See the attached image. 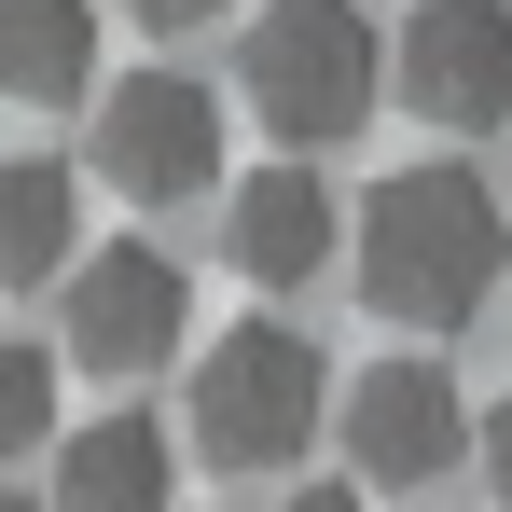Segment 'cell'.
<instances>
[{
    "label": "cell",
    "instance_id": "1",
    "mask_svg": "<svg viewBox=\"0 0 512 512\" xmlns=\"http://www.w3.org/2000/svg\"><path fill=\"white\" fill-rule=\"evenodd\" d=\"M512 277V208L457 153L429 167H388L374 208H360V305H388L402 333H471Z\"/></svg>",
    "mask_w": 512,
    "mask_h": 512
},
{
    "label": "cell",
    "instance_id": "2",
    "mask_svg": "<svg viewBox=\"0 0 512 512\" xmlns=\"http://www.w3.org/2000/svg\"><path fill=\"white\" fill-rule=\"evenodd\" d=\"M236 70H250V111L291 153H333V139H360L388 111V28L360 0H263Z\"/></svg>",
    "mask_w": 512,
    "mask_h": 512
},
{
    "label": "cell",
    "instance_id": "3",
    "mask_svg": "<svg viewBox=\"0 0 512 512\" xmlns=\"http://www.w3.org/2000/svg\"><path fill=\"white\" fill-rule=\"evenodd\" d=\"M333 416V360L291 333V319H236V333L194 360V457L208 471H291Z\"/></svg>",
    "mask_w": 512,
    "mask_h": 512
},
{
    "label": "cell",
    "instance_id": "4",
    "mask_svg": "<svg viewBox=\"0 0 512 512\" xmlns=\"http://www.w3.org/2000/svg\"><path fill=\"white\" fill-rule=\"evenodd\" d=\"M388 97L443 139L512 125V0H416L388 28Z\"/></svg>",
    "mask_w": 512,
    "mask_h": 512
},
{
    "label": "cell",
    "instance_id": "5",
    "mask_svg": "<svg viewBox=\"0 0 512 512\" xmlns=\"http://www.w3.org/2000/svg\"><path fill=\"white\" fill-rule=\"evenodd\" d=\"M97 180L139 194V208L208 194L222 180V97L194 84V70H125V84L97 97Z\"/></svg>",
    "mask_w": 512,
    "mask_h": 512
},
{
    "label": "cell",
    "instance_id": "6",
    "mask_svg": "<svg viewBox=\"0 0 512 512\" xmlns=\"http://www.w3.org/2000/svg\"><path fill=\"white\" fill-rule=\"evenodd\" d=\"M180 263L153 250V236H111V250H84L70 277H56V346L84 360V374H153V360H180Z\"/></svg>",
    "mask_w": 512,
    "mask_h": 512
},
{
    "label": "cell",
    "instance_id": "7",
    "mask_svg": "<svg viewBox=\"0 0 512 512\" xmlns=\"http://www.w3.org/2000/svg\"><path fill=\"white\" fill-rule=\"evenodd\" d=\"M346 471L360 485H443L457 457H471V416H457V374L443 360H374V374H346Z\"/></svg>",
    "mask_w": 512,
    "mask_h": 512
},
{
    "label": "cell",
    "instance_id": "8",
    "mask_svg": "<svg viewBox=\"0 0 512 512\" xmlns=\"http://www.w3.org/2000/svg\"><path fill=\"white\" fill-rule=\"evenodd\" d=\"M222 250L250 291H305V277H333V180L305 167H250L222 194Z\"/></svg>",
    "mask_w": 512,
    "mask_h": 512
},
{
    "label": "cell",
    "instance_id": "9",
    "mask_svg": "<svg viewBox=\"0 0 512 512\" xmlns=\"http://www.w3.org/2000/svg\"><path fill=\"white\" fill-rule=\"evenodd\" d=\"M42 512H180V443L153 416H111L97 429H70L56 443V485H42Z\"/></svg>",
    "mask_w": 512,
    "mask_h": 512
},
{
    "label": "cell",
    "instance_id": "10",
    "mask_svg": "<svg viewBox=\"0 0 512 512\" xmlns=\"http://www.w3.org/2000/svg\"><path fill=\"white\" fill-rule=\"evenodd\" d=\"M84 263V180L56 153H0V291H42Z\"/></svg>",
    "mask_w": 512,
    "mask_h": 512
},
{
    "label": "cell",
    "instance_id": "11",
    "mask_svg": "<svg viewBox=\"0 0 512 512\" xmlns=\"http://www.w3.org/2000/svg\"><path fill=\"white\" fill-rule=\"evenodd\" d=\"M97 84V0H0V97L70 111Z\"/></svg>",
    "mask_w": 512,
    "mask_h": 512
},
{
    "label": "cell",
    "instance_id": "12",
    "mask_svg": "<svg viewBox=\"0 0 512 512\" xmlns=\"http://www.w3.org/2000/svg\"><path fill=\"white\" fill-rule=\"evenodd\" d=\"M56 443V346L0 333V457H42Z\"/></svg>",
    "mask_w": 512,
    "mask_h": 512
},
{
    "label": "cell",
    "instance_id": "13",
    "mask_svg": "<svg viewBox=\"0 0 512 512\" xmlns=\"http://www.w3.org/2000/svg\"><path fill=\"white\" fill-rule=\"evenodd\" d=\"M471 457H485V485H499V499H512V388H499V402H485V429H471Z\"/></svg>",
    "mask_w": 512,
    "mask_h": 512
},
{
    "label": "cell",
    "instance_id": "14",
    "mask_svg": "<svg viewBox=\"0 0 512 512\" xmlns=\"http://www.w3.org/2000/svg\"><path fill=\"white\" fill-rule=\"evenodd\" d=\"M125 14H139V28H153V42H180V28H208V14H222V0H125Z\"/></svg>",
    "mask_w": 512,
    "mask_h": 512
},
{
    "label": "cell",
    "instance_id": "15",
    "mask_svg": "<svg viewBox=\"0 0 512 512\" xmlns=\"http://www.w3.org/2000/svg\"><path fill=\"white\" fill-rule=\"evenodd\" d=\"M277 512H360V485H291Z\"/></svg>",
    "mask_w": 512,
    "mask_h": 512
},
{
    "label": "cell",
    "instance_id": "16",
    "mask_svg": "<svg viewBox=\"0 0 512 512\" xmlns=\"http://www.w3.org/2000/svg\"><path fill=\"white\" fill-rule=\"evenodd\" d=\"M0 512H42V499H14V485H0Z\"/></svg>",
    "mask_w": 512,
    "mask_h": 512
}]
</instances>
